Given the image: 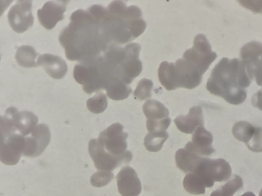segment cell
Wrapping results in <instances>:
<instances>
[{"mask_svg":"<svg viewBox=\"0 0 262 196\" xmlns=\"http://www.w3.org/2000/svg\"><path fill=\"white\" fill-rule=\"evenodd\" d=\"M59 36L67 59L80 63L103 55L112 44L100 23L88 10L74 11Z\"/></svg>","mask_w":262,"mask_h":196,"instance_id":"obj_1","label":"cell"},{"mask_svg":"<svg viewBox=\"0 0 262 196\" xmlns=\"http://www.w3.org/2000/svg\"><path fill=\"white\" fill-rule=\"evenodd\" d=\"M88 11L100 23L113 44L132 41L142 34L146 27L140 9L135 6L127 7L122 1H113L107 8L94 5Z\"/></svg>","mask_w":262,"mask_h":196,"instance_id":"obj_2","label":"cell"},{"mask_svg":"<svg viewBox=\"0 0 262 196\" xmlns=\"http://www.w3.org/2000/svg\"><path fill=\"white\" fill-rule=\"evenodd\" d=\"M253 79L243 61L223 58L212 69L206 88L211 94L237 105L246 99L245 88L250 85Z\"/></svg>","mask_w":262,"mask_h":196,"instance_id":"obj_3","label":"cell"},{"mask_svg":"<svg viewBox=\"0 0 262 196\" xmlns=\"http://www.w3.org/2000/svg\"><path fill=\"white\" fill-rule=\"evenodd\" d=\"M204 181L207 187H212L214 182L227 180L232 169L229 163L222 158L211 159L203 157L194 172Z\"/></svg>","mask_w":262,"mask_h":196,"instance_id":"obj_4","label":"cell"},{"mask_svg":"<svg viewBox=\"0 0 262 196\" xmlns=\"http://www.w3.org/2000/svg\"><path fill=\"white\" fill-rule=\"evenodd\" d=\"M88 149L96 168L99 170L112 171L122 163L130 162L133 157L129 151L120 156H115L110 153L96 139L89 141Z\"/></svg>","mask_w":262,"mask_h":196,"instance_id":"obj_5","label":"cell"},{"mask_svg":"<svg viewBox=\"0 0 262 196\" xmlns=\"http://www.w3.org/2000/svg\"><path fill=\"white\" fill-rule=\"evenodd\" d=\"M216 57V54L212 51L208 39L202 34L195 36L193 46L183 55V58L196 66L203 74Z\"/></svg>","mask_w":262,"mask_h":196,"instance_id":"obj_6","label":"cell"},{"mask_svg":"<svg viewBox=\"0 0 262 196\" xmlns=\"http://www.w3.org/2000/svg\"><path fill=\"white\" fill-rule=\"evenodd\" d=\"M123 129L121 124H113L101 132L97 139L106 151L115 156L122 155L127 151L128 134Z\"/></svg>","mask_w":262,"mask_h":196,"instance_id":"obj_7","label":"cell"},{"mask_svg":"<svg viewBox=\"0 0 262 196\" xmlns=\"http://www.w3.org/2000/svg\"><path fill=\"white\" fill-rule=\"evenodd\" d=\"M25 145V136L18 133L1 135L0 159L6 165L17 164L22 155Z\"/></svg>","mask_w":262,"mask_h":196,"instance_id":"obj_8","label":"cell"},{"mask_svg":"<svg viewBox=\"0 0 262 196\" xmlns=\"http://www.w3.org/2000/svg\"><path fill=\"white\" fill-rule=\"evenodd\" d=\"M31 1H18L8 13L9 23L15 32L21 33L31 28L34 23Z\"/></svg>","mask_w":262,"mask_h":196,"instance_id":"obj_9","label":"cell"},{"mask_svg":"<svg viewBox=\"0 0 262 196\" xmlns=\"http://www.w3.org/2000/svg\"><path fill=\"white\" fill-rule=\"evenodd\" d=\"M50 138L51 134L47 125L36 126L31 133V136H25L23 155L32 157L38 156L49 143Z\"/></svg>","mask_w":262,"mask_h":196,"instance_id":"obj_10","label":"cell"},{"mask_svg":"<svg viewBox=\"0 0 262 196\" xmlns=\"http://www.w3.org/2000/svg\"><path fill=\"white\" fill-rule=\"evenodd\" d=\"M68 2L50 1L45 3L42 8L37 11L38 19L41 26L47 30L53 29L59 21L63 19Z\"/></svg>","mask_w":262,"mask_h":196,"instance_id":"obj_11","label":"cell"},{"mask_svg":"<svg viewBox=\"0 0 262 196\" xmlns=\"http://www.w3.org/2000/svg\"><path fill=\"white\" fill-rule=\"evenodd\" d=\"M119 192L122 196H138L141 184L136 171L129 166L122 167L116 176Z\"/></svg>","mask_w":262,"mask_h":196,"instance_id":"obj_12","label":"cell"},{"mask_svg":"<svg viewBox=\"0 0 262 196\" xmlns=\"http://www.w3.org/2000/svg\"><path fill=\"white\" fill-rule=\"evenodd\" d=\"M212 141V134L204 126H199L193 133L192 141L188 142L184 148L201 156H209L215 151L211 145Z\"/></svg>","mask_w":262,"mask_h":196,"instance_id":"obj_13","label":"cell"},{"mask_svg":"<svg viewBox=\"0 0 262 196\" xmlns=\"http://www.w3.org/2000/svg\"><path fill=\"white\" fill-rule=\"evenodd\" d=\"M37 63L53 79L62 78L68 71L66 61L60 57L52 54L46 53L39 55Z\"/></svg>","mask_w":262,"mask_h":196,"instance_id":"obj_14","label":"cell"},{"mask_svg":"<svg viewBox=\"0 0 262 196\" xmlns=\"http://www.w3.org/2000/svg\"><path fill=\"white\" fill-rule=\"evenodd\" d=\"M177 128L182 132L192 134L199 126H204L202 108L199 106L191 107L187 115H180L174 120Z\"/></svg>","mask_w":262,"mask_h":196,"instance_id":"obj_15","label":"cell"},{"mask_svg":"<svg viewBox=\"0 0 262 196\" xmlns=\"http://www.w3.org/2000/svg\"><path fill=\"white\" fill-rule=\"evenodd\" d=\"M12 117L16 133L24 136L30 134L38 122L37 117L32 112L27 111L18 112L13 107Z\"/></svg>","mask_w":262,"mask_h":196,"instance_id":"obj_16","label":"cell"},{"mask_svg":"<svg viewBox=\"0 0 262 196\" xmlns=\"http://www.w3.org/2000/svg\"><path fill=\"white\" fill-rule=\"evenodd\" d=\"M203 158L201 155L185 148L179 149L175 154L177 166L185 173L194 172Z\"/></svg>","mask_w":262,"mask_h":196,"instance_id":"obj_17","label":"cell"},{"mask_svg":"<svg viewBox=\"0 0 262 196\" xmlns=\"http://www.w3.org/2000/svg\"><path fill=\"white\" fill-rule=\"evenodd\" d=\"M104 89L109 98L115 101L127 98L132 92V89L128 85L117 77H114L110 80Z\"/></svg>","mask_w":262,"mask_h":196,"instance_id":"obj_18","label":"cell"},{"mask_svg":"<svg viewBox=\"0 0 262 196\" xmlns=\"http://www.w3.org/2000/svg\"><path fill=\"white\" fill-rule=\"evenodd\" d=\"M142 110L147 119L161 120L168 117L169 111L160 102L149 99L143 105Z\"/></svg>","mask_w":262,"mask_h":196,"instance_id":"obj_19","label":"cell"},{"mask_svg":"<svg viewBox=\"0 0 262 196\" xmlns=\"http://www.w3.org/2000/svg\"><path fill=\"white\" fill-rule=\"evenodd\" d=\"M37 54L32 46L21 45L19 46L15 55L18 64L23 67H36L38 65L35 62Z\"/></svg>","mask_w":262,"mask_h":196,"instance_id":"obj_20","label":"cell"},{"mask_svg":"<svg viewBox=\"0 0 262 196\" xmlns=\"http://www.w3.org/2000/svg\"><path fill=\"white\" fill-rule=\"evenodd\" d=\"M168 138V134L166 131L149 132L144 137V145L147 151L157 152Z\"/></svg>","mask_w":262,"mask_h":196,"instance_id":"obj_21","label":"cell"},{"mask_svg":"<svg viewBox=\"0 0 262 196\" xmlns=\"http://www.w3.org/2000/svg\"><path fill=\"white\" fill-rule=\"evenodd\" d=\"M183 186L186 191L193 194L205 193V184L202 178L195 173H189L186 175L183 180Z\"/></svg>","mask_w":262,"mask_h":196,"instance_id":"obj_22","label":"cell"},{"mask_svg":"<svg viewBox=\"0 0 262 196\" xmlns=\"http://www.w3.org/2000/svg\"><path fill=\"white\" fill-rule=\"evenodd\" d=\"M255 131V127L246 121H239L236 122L232 129L234 137L245 144L251 140Z\"/></svg>","mask_w":262,"mask_h":196,"instance_id":"obj_23","label":"cell"},{"mask_svg":"<svg viewBox=\"0 0 262 196\" xmlns=\"http://www.w3.org/2000/svg\"><path fill=\"white\" fill-rule=\"evenodd\" d=\"M243 185V180L238 175L234 177L220 188L213 191L210 196H231Z\"/></svg>","mask_w":262,"mask_h":196,"instance_id":"obj_24","label":"cell"},{"mask_svg":"<svg viewBox=\"0 0 262 196\" xmlns=\"http://www.w3.org/2000/svg\"><path fill=\"white\" fill-rule=\"evenodd\" d=\"M107 100L105 94L102 92H97L86 101V107L90 111L95 114L103 112L107 108Z\"/></svg>","mask_w":262,"mask_h":196,"instance_id":"obj_25","label":"cell"},{"mask_svg":"<svg viewBox=\"0 0 262 196\" xmlns=\"http://www.w3.org/2000/svg\"><path fill=\"white\" fill-rule=\"evenodd\" d=\"M152 86L151 80L145 78L141 80L133 93L134 96L140 101L150 98Z\"/></svg>","mask_w":262,"mask_h":196,"instance_id":"obj_26","label":"cell"},{"mask_svg":"<svg viewBox=\"0 0 262 196\" xmlns=\"http://www.w3.org/2000/svg\"><path fill=\"white\" fill-rule=\"evenodd\" d=\"M262 56V43L257 41H251L245 44L241 49V60Z\"/></svg>","mask_w":262,"mask_h":196,"instance_id":"obj_27","label":"cell"},{"mask_svg":"<svg viewBox=\"0 0 262 196\" xmlns=\"http://www.w3.org/2000/svg\"><path fill=\"white\" fill-rule=\"evenodd\" d=\"M114 178V175L111 171L100 170L92 176L90 182L93 186L101 187L107 185Z\"/></svg>","mask_w":262,"mask_h":196,"instance_id":"obj_28","label":"cell"},{"mask_svg":"<svg viewBox=\"0 0 262 196\" xmlns=\"http://www.w3.org/2000/svg\"><path fill=\"white\" fill-rule=\"evenodd\" d=\"M246 144L249 150L252 152H262V128L261 127H255L253 137Z\"/></svg>","mask_w":262,"mask_h":196,"instance_id":"obj_29","label":"cell"},{"mask_svg":"<svg viewBox=\"0 0 262 196\" xmlns=\"http://www.w3.org/2000/svg\"><path fill=\"white\" fill-rule=\"evenodd\" d=\"M170 122L169 117L161 120L147 119L146 128L149 132L163 131L168 128Z\"/></svg>","mask_w":262,"mask_h":196,"instance_id":"obj_30","label":"cell"},{"mask_svg":"<svg viewBox=\"0 0 262 196\" xmlns=\"http://www.w3.org/2000/svg\"><path fill=\"white\" fill-rule=\"evenodd\" d=\"M239 4L255 13H262V1H238Z\"/></svg>","mask_w":262,"mask_h":196,"instance_id":"obj_31","label":"cell"},{"mask_svg":"<svg viewBox=\"0 0 262 196\" xmlns=\"http://www.w3.org/2000/svg\"><path fill=\"white\" fill-rule=\"evenodd\" d=\"M253 77L259 86H262V56L252 63Z\"/></svg>","mask_w":262,"mask_h":196,"instance_id":"obj_32","label":"cell"},{"mask_svg":"<svg viewBox=\"0 0 262 196\" xmlns=\"http://www.w3.org/2000/svg\"><path fill=\"white\" fill-rule=\"evenodd\" d=\"M251 103L254 107L262 110V89L253 95Z\"/></svg>","mask_w":262,"mask_h":196,"instance_id":"obj_33","label":"cell"}]
</instances>
